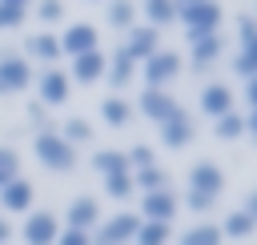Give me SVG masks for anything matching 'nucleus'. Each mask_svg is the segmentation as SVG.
<instances>
[{"instance_id":"44","label":"nucleus","mask_w":257,"mask_h":245,"mask_svg":"<svg viewBox=\"0 0 257 245\" xmlns=\"http://www.w3.org/2000/svg\"><path fill=\"white\" fill-rule=\"evenodd\" d=\"M4 4H16V8H28L32 0H4Z\"/></svg>"},{"instance_id":"21","label":"nucleus","mask_w":257,"mask_h":245,"mask_svg":"<svg viewBox=\"0 0 257 245\" xmlns=\"http://www.w3.org/2000/svg\"><path fill=\"white\" fill-rule=\"evenodd\" d=\"M24 56H28V60H40L44 68H52V64L60 60V40H56V32H32V36L24 40Z\"/></svg>"},{"instance_id":"20","label":"nucleus","mask_w":257,"mask_h":245,"mask_svg":"<svg viewBox=\"0 0 257 245\" xmlns=\"http://www.w3.org/2000/svg\"><path fill=\"white\" fill-rule=\"evenodd\" d=\"M157 129H161V145H165V149H173V153H177V149H185V145H189V141L197 137V120H193V116H189L185 108H181V112H177L173 120L157 125Z\"/></svg>"},{"instance_id":"43","label":"nucleus","mask_w":257,"mask_h":245,"mask_svg":"<svg viewBox=\"0 0 257 245\" xmlns=\"http://www.w3.org/2000/svg\"><path fill=\"white\" fill-rule=\"evenodd\" d=\"M12 233H16V229H12V221L0 213V245H8V241H12Z\"/></svg>"},{"instance_id":"36","label":"nucleus","mask_w":257,"mask_h":245,"mask_svg":"<svg viewBox=\"0 0 257 245\" xmlns=\"http://www.w3.org/2000/svg\"><path fill=\"white\" fill-rule=\"evenodd\" d=\"M28 20V8H16V4H4L0 0V32H12Z\"/></svg>"},{"instance_id":"2","label":"nucleus","mask_w":257,"mask_h":245,"mask_svg":"<svg viewBox=\"0 0 257 245\" xmlns=\"http://www.w3.org/2000/svg\"><path fill=\"white\" fill-rule=\"evenodd\" d=\"M173 8H177V24H185L189 36L217 32L225 20V8L217 0H173Z\"/></svg>"},{"instance_id":"40","label":"nucleus","mask_w":257,"mask_h":245,"mask_svg":"<svg viewBox=\"0 0 257 245\" xmlns=\"http://www.w3.org/2000/svg\"><path fill=\"white\" fill-rule=\"evenodd\" d=\"M245 137L257 145V108H249V112H245Z\"/></svg>"},{"instance_id":"32","label":"nucleus","mask_w":257,"mask_h":245,"mask_svg":"<svg viewBox=\"0 0 257 245\" xmlns=\"http://www.w3.org/2000/svg\"><path fill=\"white\" fill-rule=\"evenodd\" d=\"M133 193H137L133 173H112V177H104V197H112V201H133Z\"/></svg>"},{"instance_id":"19","label":"nucleus","mask_w":257,"mask_h":245,"mask_svg":"<svg viewBox=\"0 0 257 245\" xmlns=\"http://www.w3.org/2000/svg\"><path fill=\"white\" fill-rule=\"evenodd\" d=\"M68 80H72V84H84V88L96 84V80H104V52L92 48V52H84V56H72Z\"/></svg>"},{"instance_id":"29","label":"nucleus","mask_w":257,"mask_h":245,"mask_svg":"<svg viewBox=\"0 0 257 245\" xmlns=\"http://www.w3.org/2000/svg\"><path fill=\"white\" fill-rule=\"evenodd\" d=\"M173 225H161V221H141V229H137V237H133V245H173Z\"/></svg>"},{"instance_id":"23","label":"nucleus","mask_w":257,"mask_h":245,"mask_svg":"<svg viewBox=\"0 0 257 245\" xmlns=\"http://www.w3.org/2000/svg\"><path fill=\"white\" fill-rule=\"evenodd\" d=\"M137 12L145 16V24L149 28H169V24H177V8H173V0H145V4H137Z\"/></svg>"},{"instance_id":"30","label":"nucleus","mask_w":257,"mask_h":245,"mask_svg":"<svg viewBox=\"0 0 257 245\" xmlns=\"http://www.w3.org/2000/svg\"><path fill=\"white\" fill-rule=\"evenodd\" d=\"M213 137L217 141H241L245 137V112H225V116H217L213 120Z\"/></svg>"},{"instance_id":"15","label":"nucleus","mask_w":257,"mask_h":245,"mask_svg":"<svg viewBox=\"0 0 257 245\" xmlns=\"http://www.w3.org/2000/svg\"><path fill=\"white\" fill-rule=\"evenodd\" d=\"M189 189L217 201V197L225 193V169H221L217 161H197V165L189 169Z\"/></svg>"},{"instance_id":"7","label":"nucleus","mask_w":257,"mask_h":245,"mask_svg":"<svg viewBox=\"0 0 257 245\" xmlns=\"http://www.w3.org/2000/svg\"><path fill=\"white\" fill-rule=\"evenodd\" d=\"M32 84V60L24 52H0V96H16Z\"/></svg>"},{"instance_id":"5","label":"nucleus","mask_w":257,"mask_h":245,"mask_svg":"<svg viewBox=\"0 0 257 245\" xmlns=\"http://www.w3.org/2000/svg\"><path fill=\"white\" fill-rule=\"evenodd\" d=\"M137 76L145 80V88H169V84L181 76V52H173V48L153 52V56L137 68Z\"/></svg>"},{"instance_id":"9","label":"nucleus","mask_w":257,"mask_h":245,"mask_svg":"<svg viewBox=\"0 0 257 245\" xmlns=\"http://www.w3.org/2000/svg\"><path fill=\"white\" fill-rule=\"evenodd\" d=\"M133 108H137L141 116H149L153 125H165V120H173V116L181 112V104H177V96H173L169 88H145Z\"/></svg>"},{"instance_id":"11","label":"nucleus","mask_w":257,"mask_h":245,"mask_svg":"<svg viewBox=\"0 0 257 245\" xmlns=\"http://www.w3.org/2000/svg\"><path fill=\"white\" fill-rule=\"evenodd\" d=\"M141 221H161V225H173V217H177V209H181V197L173 193V189H157V193H145L141 201Z\"/></svg>"},{"instance_id":"27","label":"nucleus","mask_w":257,"mask_h":245,"mask_svg":"<svg viewBox=\"0 0 257 245\" xmlns=\"http://www.w3.org/2000/svg\"><path fill=\"white\" fill-rule=\"evenodd\" d=\"M92 169H96L100 177H112V173H128L124 149H96V153H92Z\"/></svg>"},{"instance_id":"12","label":"nucleus","mask_w":257,"mask_h":245,"mask_svg":"<svg viewBox=\"0 0 257 245\" xmlns=\"http://www.w3.org/2000/svg\"><path fill=\"white\" fill-rule=\"evenodd\" d=\"M100 201L96 197H88V193H80V197H72L68 201V209H64V229H80V233H92L96 225H100Z\"/></svg>"},{"instance_id":"31","label":"nucleus","mask_w":257,"mask_h":245,"mask_svg":"<svg viewBox=\"0 0 257 245\" xmlns=\"http://www.w3.org/2000/svg\"><path fill=\"white\" fill-rule=\"evenodd\" d=\"M133 185H137L141 193H157V189H169V169H161V165L137 169V173H133Z\"/></svg>"},{"instance_id":"1","label":"nucleus","mask_w":257,"mask_h":245,"mask_svg":"<svg viewBox=\"0 0 257 245\" xmlns=\"http://www.w3.org/2000/svg\"><path fill=\"white\" fill-rule=\"evenodd\" d=\"M32 153H36V161H40L44 169H52V173H72L76 161H80V153H76L56 129H40V133L32 137Z\"/></svg>"},{"instance_id":"6","label":"nucleus","mask_w":257,"mask_h":245,"mask_svg":"<svg viewBox=\"0 0 257 245\" xmlns=\"http://www.w3.org/2000/svg\"><path fill=\"white\" fill-rule=\"evenodd\" d=\"M32 84H36V100H40L44 108H60V104H68V96H72V80H68V72H64L60 64L36 72Z\"/></svg>"},{"instance_id":"4","label":"nucleus","mask_w":257,"mask_h":245,"mask_svg":"<svg viewBox=\"0 0 257 245\" xmlns=\"http://www.w3.org/2000/svg\"><path fill=\"white\" fill-rule=\"evenodd\" d=\"M137 229H141V217L128 213V209H120L112 217H100V225L88 237H92V245H133Z\"/></svg>"},{"instance_id":"17","label":"nucleus","mask_w":257,"mask_h":245,"mask_svg":"<svg viewBox=\"0 0 257 245\" xmlns=\"http://www.w3.org/2000/svg\"><path fill=\"white\" fill-rule=\"evenodd\" d=\"M137 64H145L153 52H161V32L157 28H149V24H133L128 32H124V44H120Z\"/></svg>"},{"instance_id":"33","label":"nucleus","mask_w":257,"mask_h":245,"mask_svg":"<svg viewBox=\"0 0 257 245\" xmlns=\"http://www.w3.org/2000/svg\"><path fill=\"white\" fill-rule=\"evenodd\" d=\"M20 177V153L12 145H0V189Z\"/></svg>"},{"instance_id":"10","label":"nucleus","mask_w":257,"mask_h":245,"mask_svg":"<svg viewBox=\"0 0 257 245\" xmlns=\"http://www.w3.org/2000/svg\"><path fill=\"white\" fill-rule=\"evenodd\" d=\"M60 56H84V52H92V48H100V32H96V24H84V20H76V24H68L60 36Z\"/></svg>"},{"instance_id":"13","label":"nucleus","mask_w":257,"mask_h":245,"mask_svg":"<svg viewBox=\"0 0 257 245\" xmlns=\"http://www.w3.org/2000/svg\"><path fill=\"white\" fill-rule=\"evenodd\" d=\"M221 56H225V36H221V32L189 36V60H193V68H197V72H209Z\"/></svg>"},{"instance_id":"18","label":"nucleus","mask_w":257,"mask_h":245,"mask_svg":"<svg viewBox=\"0 0 257 245\" xmlns=\"http://www.w3.org/2000/svg\"><path fill=\"white\" fill-rule=\"evenodd\" d=\"M137 60L124 52V48H112L108 56H104V80L112 84V92H120V88H128L133 84V76H137Z\"/></svg>"},{"instance_id":"37","label":"nucleus","mask_w":257,"mask_h":245,"mask_svg":"<svg viewBox=\"0 0 257 245\" xmlns=\"http://www.w3.org/2000/svg\"><path fill=\"white\" fill-rule=\"evenodd\" d=\"M181 205H189V213H201V217H205V213H213V205H217V201H213V197H205V193H193V189H189Z\"/></svg>"},{"instance_id":"26","label":"nucleus","mask_w":257,"mask_h":245,"mask_svg":"<svg viewBox=\"0 0 257 245\" xmlns=\"http://www.w3.org/2000/svg\"><path fill=\"white\" fill-rule=\"evenodd\" d=\"M56 133H60V137H64L72 149H80V145H92V137H96V129H92L84 116H68V120H64Z\"/></svg>"},{"instance_id":"16","label":"nucleus","mask_w":257,"mask_h":245,"mask_svg":"<svg viewBox=\"0 0 257 245\" xmlns=\"http://www.w3.org/2000/svg\"><path fill=\"white\" fill-rule=\"evenodd\" d=\"M32 201H36V185L28 177H16L0 189V213L12 217V213H32Z\"/></svg>"},{"instance_id":"14","label":"nucleus","mask_w":257,"mask_h":245,"mask_svg":"<svg viewBox=\"0 0 257 245\" xmlns=\"http://www.w3.org/2000/svg\"><path fill=\"white\" fill-rule=\"evenodd\" d=\"M197 108L217 120V116H225V112L237 108V96H233V88H229L225 80H209V84L201 88V96H197Z\"/></svg>"},{"instance_id":"45","label":"nucleus","mask_w":257,"mask_h":245,"mask_svg":"<svg viewBox=\"0 0 257 245\" xmlns=\"http://www.w3.org/2000/svg\"><path fill=\"white\" fill-rule=\"evenodd\" d=\"M253 20H257V12H253Z\"/></svg>"},{"instance_id":"24","label":"nucleus","mask_w":257,"mask_h":245,"mask_svg":"<svg viewBox=\"0 0 257 245\" xmlns=\"http://www.w3.org/2000/svg\"><path fill=\"white\" fill-rule=\"evenodd\" d=\"M177 245H225V237H221V229L213 221H197L185 233H177Z\"/></svg>"},{"instance_id":"34","label":"nucleus","mask_w":257,"mask_h":245,"mask_svg":"<svg viewBox=\"0 0 257 245\" xmlns=\"http://www.w3.org/2000/svg\"><path fill=\"white\" fill-rule=\"evenodd\" d=\"M124 161H128V173H137V169L157 165V153H153V145H133V149H124Z\"/></svg>"},{"instance_id":"25","label":"nucleus","mask_w":257,"mask_h":245,"mask_svg":"<svg viewBox=\"0 0 257 245\" xmlns=\"http://www.w3.org/2000/svg\"><path fill=\"white\" fill-rule=\"evenodd\" d=\"M221 229V237H233V241H249L253 233H257V221L253 217H245L241 209H233V213H225V225H217Z\"/></svg>"},{"instance_id":"39","label":"nucleus","mask_w":257,"mask_h":245,"mask_svg":"<svg viewBox=\"0 0 257 245\" xmlns=\"http://www.w3.org/2000/svg\"><path fill=\"white\" fill-rule=\"evenodd\" d=\"M56 245H92V237H88V233H80V229H64V225H60Z\"/></svg>"},{"instance_id":"41","label":"nucleus","mask_w":257,"mask_h":245,"mask_svg":"<svg viewBox=\"0 0 257 245\" xmlns=\"http://www.w3.org/2000/svg\"><path fill=\"white\" fill-rule=\"evenodd\" d=\"M241 213L257 221V189H249V193H245V205H241Z\"/></svg>"},{"instance_id":"22","label":"nucleus","mask_w":257,"mask_h":245,"mask_svg":"<svg viewBox=\"0 0 257 245\" xmlns=\"http://www.w3.org/2000/svg\"><path fill=\"white\" fill-rule=\"evenodd\" d=\"M133 116H137V108H133V100H128V96L112 92V96H104V100H100V120H104L108 129H128V125H133Z\"/></svg>"},{"instance_id":"3","label":"nucleus","mask_w":257,"mask_h":245,"mask_svg":"<svg viewBox=\"0 0 257 245\" xmlns=\"http://www.w3.org/2000/svg\"><path fill=\"white\" fill-rule=\"evenodd\" d=\"M233 72L241 80L257 76V20L253 12H241L237 16V56H233Z\"/></svg>"},{"instance_id":"8","label":"nucleus","mask_w":257,"mask_h":245,"mask_svg":"<svg viewBox=\"0 0 257 245\" xmlns=\"http://www.w3.org/2000/svg\"><path fill=\"white\" fill-rule=\"evenodd\" d=\"M56 233H60V217L56 213H48V209L24 213V225H20V241L24 245H56Z\"/></svg>"},{"instance_id":"38","label":"nucleus","mask_w":257,"mask_h":245,"mask_svg":"<svg viewBox=\"0 0 257 245\" xmlns=\"http://www.w3.org/2000/svg\"><path fill=\"white\" fill-rule=\"evenodd\" d=\"M24 112H28V125H32L36 133H40V129H52V125H48V108H44L40 100H32V104H28Z\"/></svg>"},{"instance_id":"42","label":"nucleus","mask_w":257,"mask_h":245,"mask_svg":"<svg viewBox=\"0 0 257 245\" xmlns=\"http://www.w3.org/2000/svg\"><path fill=\"white\" fill-rule=\"evenodd\" d=\"M245 104H249V108H257V76H249V80H245Z\"/></svg>"},{"instance_id":"28","label":"nucleus","mask_w":257,"mask_h":245,"mask_svg":"<svg viewBox=\"0 0 257 245\" xmlns=\"http://www.w3.org/2000/svg\"><path fill=\"white\" fill-rule=\"evenodd\" d=\"M108 8H104V20L112 24V28H120V32H128L133 24H137V4L133 0H104Z\"/></svg>"},{"instance_id":"35","label":"nucleus","mask_w":257,"mask_h":245,"mask_svg":"<svg viewBox=\"0 0 257 245\" xmlns=\"http://www.w3.org/2000/svg\"><path fill=\"white\" fill-rule=\"evenodd\" d=\"M36 20L40 24H60L64 20V0H36Z\"/></svg>"}]
</instances>
